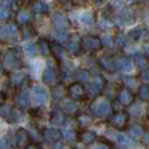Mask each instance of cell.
Segmentation results:
<instances>
[{"instance_id":"1","label":"cell","mask_w":149,"mask_h":149,"mask_svg":"<svg viewBox=\"0 0 149 149\" xmlns=\"http://www.w3.org/2000/svg\"><path fill=\"white\" fill-rule=\"evenodd\" d=\"M81 42H82V49L88 52H97L103 46L102 39L94 35H86L81 39Z\"/></svg>"},{"instance_id":"2","label":"cell","mask_w":149,"mask_h":149,"mask_svg":"<svg viewBox=\"0 0 149 149\" xmlns=\"http://www.w3.org/2000/svg\"><path fill=\"white\" fill-rule=\"evenodd\" d=\"M92 112L100 118L108 117L112 113L111 103L107 99H99L94 102V104L92 105Z\"/></svg>"},{"instance_id":"3","label":"cell","mask_w":149,"mask_h":149,"mask_svg":"<svg viewBox=\"0 0 149 149\" xmlns=\"http://www.w3.org/2000/svg\"><path fill=\"white\" fill-rule=\"evenodd\" d=\"M67 95L71 97L72 100H81L85 97V86L81 82H74L72 83L66 89Z\"/></svg>"},{"instance_id":"4","label":"cell","mask_w":149,"mask_h":149,"mask_svg":"<svg viewBox=\"0 0 149 149\" xmlns=\"http://www.w3.org/2000/svg\"><path fill=\"white\" fill-rule=\"evenodd\" d=\"M128 120H129V114L127 112H118L110 117L109 122L116 129H123L127 126Z\"/></svg>"},{"instance_id":"5","label":"cell","mask_w":149,"mask_h":149,"mask_svg":"<svg viewBox=\"0 0 149 149\" xmlns=\"http://www.w3.org/2000/svg\"><path fill=\"white\" fill-rule=\"evenodd\" d=\"M5 64L10 68H18L22 65V60L16 49H10L5 54Z\"/></svg>"},{"instance_id":"6","label":"cell","mask_w":149,"mask_h":149,"mask_svg":"<svg viewBox=\"0 0 149 149\" xmlns=\"http://www.w3.org/2000/svg\"><path fill=\"white\" fill-rule=\"evenodd\" d=\"M31 97H33V102L36 104H42L48 99V93L47 91L40 86V85H35L31 90Z\"/></svg>"},{"instance_id":"7","label":"cell","mask_w":149,"mask_h":149,"mask_svg":"<svg viewBox=\"0 0 149 149\" xmlns=\"http://www.w3.org/2000/svg\"><path fill=\"white\" fill-rule=\"evenodd\" d=\"M44 138L49 142H57L63 138L62 131L56 128H45L43 131Z\"/></svg>"},{"instance_id":"8","label":"cell","mask_w":149,"mask_h":149,"mask_svg":"<svg viewBox=\"0 0 149 149\" xmlns=\"http://www.w3.org/2000/svg\"><path fill=\"white\" fill-rule=\"evenodd\" d=\"M29 134L27 132V130L25 129H18L17 132L15 134V140H16V145L18 148H25L26 146H28L29 143Z\"/></svg>"},{"instance_id":"9","label":"cell","mask_w":149,"mask_h":149,"mask_svg":"<svg viewBox=\"0 0 149 149\" xmlns=\"http://www.w3.org/2000/svg\"><path fill=\"white\" fill-rule=\"evenodd\" d=\"M66 48L68 52L71 53H76L82 49V42H81V38L79 37L77 35H71L70 37L67 38V45Z\"/></svg>"},{"instance_id":"10","label":"cell","mask_w":149,"mask_h":149,"mask_svg":"<svg viewBox=\"0 0 149 149\" xmlns=\"http://www.w3.org/2000/svg\"><path fill=\"white\" fill-rule=\"evenodd\" d=\"M43 81L47 85H54L57 82V73L55 71V68L53 67H47L43 73Z\"/></svg>"},{"instance_id":"11","label":"cell","mask_w":149,"mask_h":149,"mask_svg":"<svg viewBox=\"0 0 149 149\" xmlns=\"http://www.w3.org/2000/svg\"><path fill=\"white\" fill-rule=\"evenodd\" d=\"M61 110L66 113V114H75L79 108H77V104L74 100H63L61 102Z\"/></svg>"},{"instance_id":"12","label":"cell","mask_w":149,"mask_h":149,"mask_svg":"<svg viewBox=\"0 0 149 149\" xmlns=\"http://www.w3.org/2000/svg\"><path fill=\"white\" fill-rule=\"evenodd\" d=\"M134 93L129 89H121L119 92V101L122 105H130L134 102Z\"/></svg>"},{"instance_id":"13","label":"cell","mask_w":149,"mask_h":149,"mask_svg":"<svg viewBox=\"0 0 149 149\" xmlns=\"http://www.w3.org/2000/svg\"><path fill=\"white\" fill-rule=\"evenodd\" d=\"M49 121H51V123L55 125V126L63 125L64 121H65V114H64V112L62 111L61 109L53 110L51 112V114H49Z\"/></svg>"},{"instance_id":"14","label":"cell","mask_w":149,"mask_h":149,"mask_svg":"<svg viewBox=\"0 0 149 149\" xmlns=\"http://www.w3.org/2000/svg\"><path fill=\"white\" fill-rule=\"evenodd\" d=\"M53 22H54V26L56 27V29H66L67 25H68L67 18L61 13H55L54 14Z\"/></svg>"},{"instance_id":"15","label":"cell","mask_w":149,"mask_h":149,"mask_svg":"<svg viewBox=\"0 0 149 149\" xmlns=\"http://www.w3.org/2000/svg\"><path fill=\"white\" fill-rule=\"evenodd\" d=\"M100 64L102 65L103 68H105L107 71H117L119 66H118V62H114L112 58H109V57H102L100 60Z\"/></svg>"},{"instance_id":"16","label":"cell","mask_w":149,"mask_h":149,"mask_svg":"<svg viewBox=\"0 0 149 149\" xmlns=\"http://www.w3.org/2000/svg\"><path fill=\"white\" fill-rule=\"evenodd\" d=\"M77 138L82 142H84L85 145H91L95 140V134L92 131H82L79 134Z\"/></svg>"},{"instance_id":"17","label":"cell","mask_w":149,"mask_h":149,"mask_svg":"<svg viewBox=\"0 0 149 149\" xmlns=\"http://www.w3.org/2000/svg\"><path fill=\"white\" fill-rule=\"evenodd\" d=\"M102 90L100 89L99 86H97L93 82L89 83L86 86H85V94H88L89 97H97L101 94Z\"/></svg>"},{"instance_id":"18","label":"cell","mask_w":149,"mask_h":149,"mask_svg":"<svg viewBox=\"0 0 149 149\" xmlns=\"http://www.w3.org/2000/svg\"><path fill=\"white\" fill-rule=\"evenodd\" d=\"M66 93H67V91L63 88V85H60V84H58V85H54V86H53L52 95L55 100H62V99H64Z\"/></svg>"},{"instance_id":"19","label":"cell","mask_w":149,"mask_h":149,"mask_svg":"<svg viewBox=\"0 0 149 149\" xmlns=\"http://www.w3.org/2000/svg\"><path fill=\"white\" fill-rule=\"evenodd\" d=\"M145 34V28L143 27H134L129 31V38L134 42H138Z\"/></svg>"},{"instance_id":"20","label":"cell","mask_w":149,"mask_h":149,"mask_svg":"<svg viewBox=\"0 0 149 149\" xmlns=\"http://www.w3.org/2000/svg\"><path fill=\"white\" fill-rule=\"evenodd\" d=\"M16 29L14 26H0V38H6L8 36L16 35Z\"/></svg>"},{"instance_id":"21","label":"cell","mask_w":149,"mask_h":149,"mask_svg":"<svg viewBox=\"0 0 149 149\" xmlns=\"http://www.w3.org/2000/svg\"><path fill=\"white\" fill-rule=\"evenodd\" d=\"M16 103L20 108H26L29 104V95L26 92H22L16 97Z\"/></svg>"},{"instance_id":"22","label":"cell","mask_w":149,"mask_h":149,"mask_svg":"<svg viewBox=\"0 0 149 149\" xmlns=\"http://www.w3.org/2000/svg\"><path fill=\"white\" fill-rule=\"evenodd\" d=\"M118 66L125 72H129L132 70V62L127 57H120L118 61Z\"/></svg>"},{"instance_id":"23","label":"cell","mask_w":149,"mask_h":149,"mask_svg":"<svg viewBox=\"0 0 149 149\" xmlns=\"http://www.w3.org/2000/svg\"><path fill=\"white\" fill-rule=\"evenodd\" d=\"M33 10L36 13V14H46L48 11V6L45 3L44 1H36L34 5H33Z\"/></svg>"},{"instance_id":"24","label":"cell","mask_w":149,"mask_h":149,"mask_svg":"<svg viewBox=\"0 0 149 149\" xmlns=\"http://www.w3.org/2000/svg\"><path fill=\"white\" fill-rule=\"evenodd\" d=\"M134 61H136L137 67H138L139 70H141V71L145 70V68H147L149 65V58L146 57V56H143V55H138Z\"/></svg>"},{"instance_id":"25","label":"cell","mask_w":149,"mask_h":149,"mask_svg":"<svg viewBox=\"0 0 149 149\" xmlns=\"http://www.w3.org/2000/svg\"><path fill=\"white\" fill-rule=\"evenodd\" d=\"M139 97L142 101H148L149 100V85L148 84H141L138 90Z\"/></svg>"},{"instance_id":"26","label":"cell","mask_w":149,"mask_h":149,"mask_svg":"<svg viewBox=\"0 0 149 149\" xmlns=\"http://www.w3.org/2000/svg\"><path fill=\"white\" fill-rule=\"evenodd\" d=\"M39 51L43 55H49L51 54V44L45 39H40L39 40Z\"/></svg>"},{"instance_id":"27","label":"cell","mask_w":149,"mask_h":149,"mask_svg":"<svg viewBox=\"0 0 149 149\" xmlns=\"http://www.w3.org/2000/svg\"><path fill=\"white\" fill-rule=\"evenodd\" d=\"M30 19V15L28 11H26V10H22V11H19L18 13V15H17V22H19V24H22V25H25V24H27V22H29Z\"/></svg>"},{"instance_id":"28","label":"cell","mask_w":149,"mask_h":149,"mask_svg":"<svg viewBox=\"0 0 149 149\" xmlns=\"http://www.w3.org/2000/svg\"><path fill=\"white\" fill-rule=\"evenodd\" d=\"M123 83L125 85H127L128 88H134V86H137L138 85V79L134 77V76H123Z\"/></svg>"},{"instance_id":"29","label":"cell","mask_w":149,"mask_h":149,"mask_svg":"<svg viewBox=\"0 0 149 149\" xmlns=\"http://www.w3.org/2000/svg\"><path fill=\"white\" fill-rule=\"evenodd\" d=\"M129 132L132 137H140L143 134V128L139 125H132L129 129Z\"/></svg>"},{"instance_id":"30","label":"cell","mask_w":149,"mask_h":149,"mask_svg":"<svg viewBox=\"0 0 149 149\" xmlns=\"http://www.w3.org/2000/svg\"><path fill=\"white\" fill-rule=\"evenodd\" d=\"M121 20H122L123 22H126V25L130 24V22H132L134 20L132 13H131L130 10H123L122 14H121Z\"/></svg>"},{"instance_id":"31","label":"cell","mask_w":149,"mask_h":149,"mask_svg":"<svg viewBox=\"0 0 149 149\" xmlns=\"http://www.w3.org/2000/svg\"><path fill=\"white\" fill-rule=\"evenodd\" d=\"M76 77L79 82H85L90 79V72L86 70H79L76 72Z\"/></svg>"},{"instance_id":"32","label":"cell","mask_w":149,"mask_h":149,"mask_svg":"<svg viewBox=\"0 0 149 149\" xmlns=\"http://www.w3.org/2000/svg\"><path fill=\"white\" fill-rule=\"evenodd\" d=\"M51 53L55 55V57L61 58L63 56V48L58 44H53L51 45Z\"/></svg>"},{"instance_id":"33","label":"cell","mask_w":149,"mask_h":149,"mask_svg":"<svg viewBox=\"0 0 149 149\" xmlns=\"http://www.w3.org/2000/svg\"><path fill=\"white\" fill-rule=\"evenodd\" d=\"M8 118H9V121H11L10 123H14V122H17V121H19V120L22 119V114L19 110H13Z\"/></svg>"},{"instance_id":"34","label":"cell","mask_w":149,"mask_h":149,"mask_svg":"<svg viewBox=\"0 0 149 149\" xmlns=\"http://www.w3.org/2000/svg\"><path fill=\"white\" fill-rule=\"evenodd\" d=\"M79 19H80V22H82L83 25H90L93 20V17L90 13H83V14L80 15Z\"/></svg>"},{"instance_id":"35","label":"cell","mask_w":149,"mask_h":149,"mask_svg":"<svg viewBox=\"0 0 149 149\" xmlns=\"http://www.w3.org/2000/svg\"><path fill=\"white\" fill-rule=\"evenodd\" d=\"M55 37L57 40L60 42H65L68 38V35L66 33V29H56V33H55Z\"/></svg>"},{"instance_id":"36","label":"cell","mask_w":149,"mask_h":149,"mask_svg":"<svg viewBox=\"0 0 149 149\" xmlns=\"http://www.w3.org/2000/svg\"><path fill=\"white\" fill-rule=\"evenodd\" d=\"M63 136H64L66 139H68L70 141H73V140H75V139L77 138L79 134H76L74 130H72L71 128H67L66 130L64 131V134H63Z\"/></svg>"},{"instance_id":"37","label":"cell","mask_w":149,"mask_h":149,"mask_svg":"<svg viewBox=\"0 0 149 149\" xmlns=\"http://www.w3.org/2000/svg\"><path fill=\"white\" fill-rule=\"evenodd\" d=\"M25 53L29 56H35L37 53V47L33 44H27L25 45Z\"/></svg>"},{"instance_id":"38","label":"cell","mask_w":149,"mask_h":149,"mask_svg":"<svg viewBox=\"0 0 149 149\" xmlns=\"http://www.w3.org/2000/svg\"><path fill=\"white\" fill-rule=\"evenodd\" d=\"M117 140H118V142H119L122 147H126V146H129V145H130V139L128 138L126 134H118Z\"/></svg>"},{"instance_id":"39","label":"cell","mask_w":149,"mask_h":149,"mask_svg":"<svg viewBox=\"0 0 149 149\" xmlns=\"http://www.w3.org/2000/svg\"><path fill=\"white\" fill-rule=\"evenodd\" d=\"M13 111V109L9 107V105H1L0 107V116L1 117H5V118H8L10 116V113Z\"/></svg>"},{"instance_id":"40","label":"cell","mask_w":149,"mask_h":149,"mask_svg":"<svg viewBox=\"0 0 149 149\" xmlns=\"http://www.w3.org/2000/svg\"><path fill=\"white\" fill-rule=\"evenodd\" d=\"M35 35L34 33V29L30 27V26H25L24 29H22V36L24 38H30Z\"/></svg>"},{"instance_id":"41","label":"cell","mask_w":149,"mask_h":149,"mask_svg":"<svg viewBox=\"0 0 149 149\" xmlns=\"http://www.w3.org/2000/svg\"><path fill=\"white\" fill-rule=\"evenodd\" d=\"M77 121L81 123V125H90L92 122V119L90 116H86V114H81L79 118H77Z\"/></svg>"},{"instance_id":"42","label":"cell","mask_w":149,"mask_h":149,"mask_svg":"<svg viewBox=\"0 0 149 149\" xmlns=\"http://www.w3.org/2000/svg\"><path fill=\"white\" fill-rule=\"evenodd\" d=\"M13 82L15 83V84H19V83L22 82V80H24V74L20 73V72H16L15 74L13 75Z\"/></svg>"},{"instance_id":"43","label":"cell","mask_w":149,"mask_h":149,"mask_svg":"<svg viewBox=\"0 0 149 149\" xmlns=\"http://www.w3.org/2000/svg\"><path fill=\"white\" fill-rule=\"evenodd\" d=\"M9 10H8V8L3 7L2 5H0V19H7L8 17H9Z\"/></svg>"},{"instance_id":"44","label":"cell","mask_w":149,"mask_h":149,"mask_svg":"<svg viewBox=\"0 0 149 149\" xmlns=\"http://www.w3.org/2000/svg\"><path fill=\"white\" fill-rule=\"evenodd\" d=\"M116 42H117V44L119 45V46H122V47H125L126 45H127V38L126 36H123V35H118V37L116 39Z\"/></svg>"},{"instance_id":"45","label":"cell","mask_w":149,"mask_h":149,"mask_svg":"<svg viewBox=\"0 0 149 149\" xmlns=\"http://www.w3.org/2000/svg\"><path fill=\"white\" fill-rule=\"evenodd\" d=\"M93 83H94L97 86H99L101 90L103 89V86H104V80H103L101 76H97V77L93 80Z\"/></svg>"},{"instance_id":"46","label":"cell","mask_w":149,"mask_h":149,"mask_svg":"<svg viewBox=\"0 0 149 149\" xmlns=\"http://www.w3.org/2000/svg\"><path fill=\"white\" fill-rule=\"evenodd\" d=\"M140 79L143 80L145 82H149V67L142 70L141 73H140Z\"/></svg>"},{"instance_id":"47","label":"cell","mask_w":149,"mask_h":149,"mask_svg":"<svg viewBox=\"0 0 149 149\" xmlns=\"http://www.w3.org/2000/svg\"><path fill=\"white\" fill-rule=\"evenodd\" d=\"M141 143L146 147H149V132H143L141 137Z\"/></svg>"},{"instance_id":"48","label":"cell","mask_w":149,"mask_h":149,"mask_svg":"<svg viewBox=\"0 0 149 149\" xmlns=\"http://www.w3.org/2000/svg\"><path fill=\"white\" fill-rule=\"evenodd\" d=\"M8 141L6 138H1L0 139V149H7Z\"/></svg>"},{"instance_id":"49","label":"cell","mask_w":149,"mask_h":149,"mask_svg":"<svg viewBox=\"0 0 149 149\" xmlns=\"http://www.w3.org/2000/svg\"><path fill=\"white\" fill-rule=\"evenodd\" d=\"M13 3H14V0H1V3H0V5H2L3 7L8 8V7H10Z\"/></svg>"},{"instance_id":"50","label":"cell","mask_w":149,"mask_h":149,"mask_svg":"<svg viewBox=\"0 0 149 149\" xmlns=\"http://www.w3.org/2000/svg\"><path fill=\"white\" fill-rule=\"evenodd\" d=\"M24 149H43V148H42V146L38 145V143H30L28 146H26Z\"/></svg>"},{"instance_id":"51","label":"cell","mask_w":149,"mask_h":149,"mask_svg":"<svg viewBox=\"0 0 149 149\" xmlns=\"http://www.w3.org/2000/svg\"><path fill=\"white\" fill-rule=\"evenodd\" d=\"M95 149H110L108 147V145H104V143H99L95 146Z\"/></svg>"},{"instance_id":"52","label":"cell","mask_w":149,"mask_h":149,"mask_svg":"<svg viewBox=\"0 0 149 149\" xmlns=\"http://www.w3.org/2000/svg\"><path fill=\"white\" fill-rule=\"evenodd\" d=\"M62 148H63V145H62L60 141L55 142V145H54V147H53V149H62Z\"/></svg>"},{"instance_id":"53","label":"cell","mask_w":149,"mask_h":149,"mask_svg":"<svg viewBox=\"0 0 149 149\" xmlns=\"http://www.w3.org/2000/svg\"><path fill=\"white\" fill-rule=\"evenodd\" d=\"M111 37H109V36H107V37L104 38V42H103V43H104L105 45H111L112 43H111Z\"/></svg>"},{"instance_id":"54","label":"cell","mask_w":149,"mask_h":149,"mask_svg":"<svg viewBox=\"0 0 149 149\" xmlns=\"http://www.w3.org/2000/svg\"><path fill=\"white\" fill-rule=\"evenodd\" d=\"M3 101H5V97H3V94H2V93H0V104H1Z\"/></svg>"},{"instance_id":"55","label":"cell","mask_w":149,"mask_h":149,"mask_svg":"<svg viewBox=\"0 0 149 149\" xmlns=\"http://www.w3.org/2000/svg\"><path fill=\"white\" fill-rule=\"evenodd\" d=\"M92 1H93V2H95V3H99V2H101L102 0H92Z\"/></svg>"},{"instance_id":"56","label":"cell","mask_w":149,"mask_h":149,"mask_svg":"<svg viewBox=\"0 0 149 149\" xmlns=\"http://www.w3.org/2000/svg\"><path fill=\"white\" fill-rule=\"evenodd\" d=\"M58 1H62V2H66L67 0H58Z\"/></svg>"},{"instance_id":"57","label":"cell","mask_w":149,"mask_h":149,"mask_svg":"<svg viewBox=\"0 0 149 149\" xmlns=\"http://www.w3.org/2000/svg\"><path fill=\"white\" fill-rule=\"evenodd\" d=\"M147 51H148V53H149V46L147 47Z\"/></svg>"},{"instance_id":"58","label":"cell","mask_w":149,"mask_h":149,"mask_svg":"<svg viewBox=\"0 0 149 149\" xmlns=\"http://www.w3.org/2000/svg\"><path fill=\"white\" fill-rule=\"evenodd\" d=\"M0 71H1V64H0Z\"/></svg>"}]
</instances>
